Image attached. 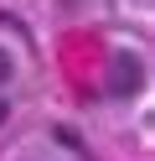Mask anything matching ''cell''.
<instances>
[{
	"label": "cell",
	"instance_id": "obj_1",
	"mask_svg": "<svg viewBox=\"0 0 155 161\" xmlns=\"http://www.w3.org/2000/svg\"><path fill=\"white\" fill-rule=\"evenodd\" d=\"M109 88H114V94H134V88H140V63H134V57H114Z\"/></svg>",
	"mask_w": 155,
	"mask_h": 161
},
{
	"label": "cell",
	"instance_id": "obj_2",
	"mask_svg": "<svg viewBox=\"0 0 155 161\" xmlns=\"http://www.w3.org/2000/svg\"><path fill=\"white\" fill-rule=\"evenodd\" d=\"M5 78H10V57L0 52V83H5Z\"/></svg>",
	"mask_w": 155,
	"mask_h": 161
},
{
	"label": "cell",
	"instance_id": "obj_3",
	"mask_svg": "<svg viewBox=\"0 0 155 161\" xmlns=\"http://www.w3.org/2000/svg\"><path fill=\"white\" fill-rule=\"evenodd\" d=\"M0 125H5V104H0Z\"/></svg>",
	"mask_w": 155,
	"mask_h": 161
}]
</instances>
